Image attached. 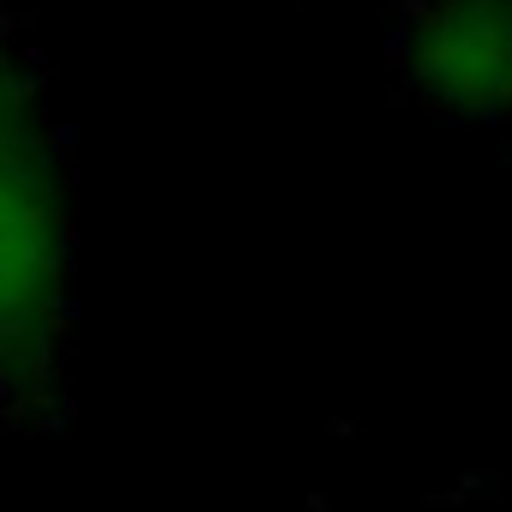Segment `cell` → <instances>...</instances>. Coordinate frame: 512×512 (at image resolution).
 <instances>
[{
  "instance_id": "6da1fadb",
  "label": "cell",
  "mask_w": 512,
  "mask_h": 512,
  "mask_svg": "<svg viewBox=\"0 0 512 512\" xmlns=\"http://www.w3.org/2000/svg\"><path fill=\"white\" fill-rule=\"evenodd\" d=\"M73 278V223L49 145L37 127L0 133V380L55 362Z\"/></svg>"
},
{
  "instance_id": "7a4b0ae2",
  "label": "cell",
  "mask_w": 512,
  "mask_h": 512,
  "mask_svg": "<svg viewBox=\"0 0 512 512\" xmlns=\"http://www.w3.org/2000/svg\"><path fill=\"white\" fill-rule=\"evenodd\" d=\"M398 73L404 91L446 121H512V0H410Z\"/></svg>"
},
{
  "instance_id": "3957f363",
  "label": "cell",
  "mask_w": 512,
  "mask_h": 512,
  "mask_svg": "<svg viewBox=\"0 0 512 512\" xmlns=\"http://www.w3.org/2000/svg\"><path fill=\"white\" fill-rule=\"evenodd\" d=\"M25 79H19V61H13V37H7V19H0V133L7 127H25Z\"/></svg>"
}]
</instances>
